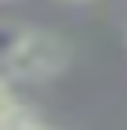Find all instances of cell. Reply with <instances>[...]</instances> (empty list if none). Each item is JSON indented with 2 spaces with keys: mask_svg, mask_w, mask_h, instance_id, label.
<instances>
[{
  "mask_svg": "<svg viewBox=\"0 0 127 130\" xmlns=\"http://www.w3.org/2000/svg\"><path fill=\"white\" fill-rule=\"evenodd\" d=\"M0 130H55V126H51V123H44L29 105L18 101V108H15L11 116L4 119V126H0Z\"/></svg>",
  "mask_w": 127,
  "mask_h": 130,
  "instance_id": "7a4b0ae2",
  "label": "cell"
},
{
  "mask_svg": "<svg viewBox=\"0 0 127 130\" xmlns=\"http://www.w3.org/2000/svg\"><path fill=\"white\" fill-rule=\"evenodd\" d=\"M69 65V43L51 29L26 25L15 51L0 61V76L7 79H26V83H44V79L58 76Z\"/></svg>",
  "mask_w": 127,
  "mask_h": 130,
  "instance_id": "6da1fadb",
  "label": "cell"
},
{
  "mask_svg": "<svg viewBox=\"0 0 127 130\" xmlns=\"http://www.w3.org/2000/svg\"><path fill=\"white\" fill-rule=\"evenodd\" d=\"M22 22H0V61H4L11 51H15V43H18V36H22Z\"/></svg>",
  "mask_w": 127,
  "mask_h": 130,
  "instance_id": "3957f363",
  "label": "cell"
},
{
  "mask_svg": "<svg viewBox=\"0 0 127 130\" xmlns=\"http://www.w3.org/2000/svg\"><path fill=\"white\" fill-rule=\"evenodd\" d=\"M18 108V98H15L11 83H7V76H0V126H4V119L11 116V112Z\"/></svg>",
  "mask_w": 127,
  "mask_h": 130,
  "instance_id": "277c9868",
  "label": "cell"
}]
</instances>
